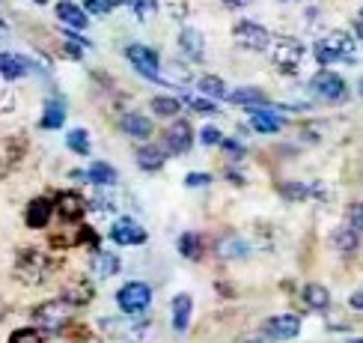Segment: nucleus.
I'll return each instance as SVG.
<instances>
[{
  "instance_id": "79ce46f5",
  "label": "nucleus",
  "mask_w": 363,
  "mask_h": 343,
  "mask_svg": "<svg viewBox=\"0 0 363 343\" xmlns=\"http://www.w3.org/2000/svg\"><path fill=\"white\" fill-rule=\"evenodd\" d=\"M345 218H349V224L357 233H363V203H352L349 212H345Z\"/></svg>"
},
{
  "instance_id": "e433bc0d",
  "label": "nucleus",
  "mask_w": 363,
  "mask_h": 343,
  "mask_svg": "<svg viewBox=\"0 0 363 343\" xmlns=\"http://www.w3.org/2000/svg\"><path fill=\"white\" fill-rule=\"evenodd\" d=\"M280 194L286 200H304V197H310V185H304V183H283Z\"/></svg>"
},
{
  "instance_id": "49530a36",
  "label": "nucleus",
  "mask_w": 363,
  "mask_h": 343,
  "mask_svg": "<svg viewBox=\"0 0 363 343\" xmlns=\"http://www.w3.org/2000/svg\"><path fill=\"white\" fill-rule=\"evenodd\" d=\"M349 305H352V307H354V310H363V290H360V293H354V295H352V302H349Z\"/></svg>"
},
{
  "instance_id": "4468645a",
  "label": "nucleus",
  "mask_w": 363,
  "mask_h": 343,
  "mask_svg": "<svg viewBox=\"0 0 363 343\" xmlns=\"http://www.w3.org/2000/svg\"><path fill=\"white\" fill-rule=\"evenodd\" d=\"M179 51L185 54L191 63H200V60L206 57V39L196 27H182L179 30Z\"/></svg>"
},
{
  "instance_id": "423d86ee",
  "label": "nucleus",
  "mask_w": 363,
  "mask_h": 343,
  "mask_svg": "<svg viewBox=\"0 0 363 343\" xmlns=\"http://www.w3.org/2000/svg\"><path fill=\"white\" fill-rule=\"evenodd\" d=\"M51 257L48 254H42V251H21L18 254V263H15V275H18L24 283H42L45 278L51 275Z\"/></svg>"
},
{
  "instance_id": "f3484780",
  "label": "nucleus",
  "mask_w": 363,
  "mask_h": 343,
  "mask_svg": "<svg viewBox=\"0 0 363 343\" xmlns=\"http://www.w3.org/2000/svg\"><path fill=\"white\" fill-rule=\"evenodd\" d=\"M51 212H54V203H51L48 197H36V200H30V203H27V209H24V221H27V227H30V230H42V227H48Z\"/></svg>"
},
{
  "instance_id": "7c9ffc66",
  "label": "nucleus",
  "mask_w": 363,
  "mask_h": 343,
  "mask_svg": "<svg viewBox=\"0 0 363 343\" xmlns=\"http://www.w3.org/2000/svg\"><path fill=\"white\" fill-rule=\"evenodd\" d=\"M196 87H200V93L208 99H226V93H230L223 78H218V75H203V78L196 81Z\"/></svg>"
},
{
  "instance_id": "5701e85b",
  "label": "nucleus",
  "mask_w": 363,
  "mask_h": 343,
  "mask_svg": "<svg viewBox=\"0 0 363 343\" xmlns=\"http://www.w3.org/2000/svg\"><path fill=\"white\" fill-rule=\"evenodd\" d=\"M134 158H138V168H140V170L152 173V170H161V168H164V161H167V153H164L161 146H155V143H143Z\"/></svg>"
},
{
  "instance_id": "c756f323",
  "label": "nucleus",
  "mask_w": 363,
  "mask_h": 343,
  "mask_svg": "<svg viewBox=\"0 0 363 343\" xmlns=\"http://www.w3.org/2000/svg\"><path fill=\"white\" fill-rule=\"evenodd\" d=\"M304 302L310 310H328L330 307V293L322 287V283H307L304 287Z\"/></svg>"
},
{
  "instance_id": "393cba45",
  "label": "nucleus",
  "mask_w": 363,
  "mask_h": 343,
  "mask_svg": "<svg viewBox=\"0 0 363 343\" xmlns=\"http://www.w3.org/2000/svg\"><path fill=\"white\" fill-rule=\"evenodd\" d=\"M218 254L223 260H247L250 257V245L241 236H223L218 242Z\"/></svg>"
},
{
  "instance_id": "ea45409f",
  "label": "nucleus",
  "mask_w": 363,
  "mask_h": 343,
  "mask_svg": "<svg viewBox=\"0 0 363 343\" xmlns=\"http://www.w3.org/2000/svg\"><path fill=\"white\" fill-rule=\"evenodd\" d=\"M220 141H223L220 129H215V126H203L200 129V143L203 146H220Z\"/></svg>"
},
{
  "instance_id": "9d476101",
  "label": "nucleus",
  "mask_w": 363,
  "mask_h": 343,
  "mask_svg": "<svg viewBox=\"0 0 363 343\" xmlns=\"http://www.w3.org/2000/svg\"><path fill=\"white\" fill-rule=\"evenodd\" d=\"M101 332L108 334V337H113V340H125V343H134V340H140L146 332H149V322L146 320H101Z\"/></svg>"
},
{
  "instance_id": "58836bf2",
  "label": "nucleus",
  "mask_w": 363,
  "mask_h": 343,
  "mask_svg": "<svg viewBox=\"0 0 363 343\" xmlns=\"http://www.w3.org/2000/svg\"><path fill=\"white\" fill-rule=\"evenodd\" d=\"M167 9L176 21H185L191 15V0H167Z\"/></svg>"
},
{
  "instance_id": "a211bd4d",
  "label": "nucleus",
  "mask_w": 363,
  "mask_h": 343,
  "mask_svg": "<svg viewBox=\"0 0 363 343\" xmlns=\"http://www.w3.org/2000/svg\"><path fill=\"white\" fill-rule=\"evenodd\" d=\"M250 126L259 134H277L283 129V116L277 111L265 108V104H259V108H250Z\"/></svg>"
},
{
  "instance_id": "4c0bfd02",
  "label": "nucleus",
  "mask_w": 363,
  "mask_h": 343,
  "mask_svg": "<svg viewBox=\"0 0 363 343\" xmlns=\"http://www.w3.org/2000/svg\"><path fill=\"white\" fill-rule=\"evenodd\" d=\"M9 343H42V332L36 325H27V328H18V332H12Z\"/></svg>"
},
{
  "instance_id": "8fccbe9b",
  "label": "nucleus",
  "mask_w": 363,
  "mask_h": 343,
  "mask_svg": "<svg viewBox=\"0 0 363 343\" xmlns=\"http://www.w3.org/2000/svg\"><path fill=\"white\" fill-rule=\"evenodd\" d=\"M33 4H39V6H45V4H48V0H33Z\"/></svg>"
},
{
  "instance_id": "f03ea898",
  "label": "nucleus",
  "mask_w": 363,
  "mask_h": 343,
  "mask_svg": "<svg viewBox=\"0 0 363 343\" xmlns=\"http://www.w3.org/2000/svg\"><path fill=\"white\" fill-rule=\"evenodd\" d=\"M268 51H271V63H274L277 72L283 75H295L301 69V63H304V42L295 39V36H277V39H271L268 45Z\"/></svg>"
},
{
  "instance_id": "c85d7f7f",
  "label": "nucleus",
  "mask_w": 363,
  "mask_h": 343,
  "mask_svg": "<svg viewBox=\"0 0 363 343\" xmlns=\"http://www.w3.org/2000/svg\"><path fill=\"white\" fill-rule=\"evenodd\" d=\"M176 248H179V254H182L185 260H200V254H203V239H200V233L188 230V233L179 236Z\"/></svg>"
},
{
  "instance_id": "c03bdc74",
  "label": "nucleus",
  "mask_w": 363,
  "mask_h": 343,
  "mask_svg": "<svg viewBox=\"0 0 363 343\" xmlns=\"http://www.w3.org/2000/svg\"><path fill=\"white\" fill-rule=\"evenodd\" d=\"M211 183V173H188L185 176V185L188 188H206Z\"/></svg>"
},
{
  "instance_id": "b1692460",
  "label": "nucleus",
  "mask_w": 363,
  "mask_h": 343,
  "mask_svg": "<svg viewBox=\"0 0 363 343\" xmlns=\"http://www.w3.org/2000/svg\"><path fill=\"white\" fill-rule=\"evenodd\" d=\"M191 313H194V298L188 293H179L173 298V328H176V332H188Z\"/></svg>"
},
{
  "instance_id": "1a4fd4ad",
  "label": "nucleus",
  "mask_w": 363,
  "mask_h": 343,
  "mask_svg": "<svg viewBox=\"0 0 363 343\" xmlns=\"http://www.w3.org/2000/svg\"><path fill=\"white\" fill-rule=\"evenodd\" d=\"M111 242L116 245H123V248H131V245H143L146 242V230H143V224L140 221H134V218H116L111 224Z\"/></svg>"
},
{
  "instance_id": "bb28decb",
  "label": "nucleus",
  "mask_w": 363,
  "mask_h": 343,
  "mask_svg": "<svg viewBox=\"0 0 363 343\" xmlns=\"http://www.w3.org/2000/svg\"><path fill=\"white\" fill-rule=\"evenodd\" d=\"M86 179L93 185H99V188H113L116 185V170L111 168L108 161H93L86 168Z\"/></svg>"
},
{
  "instance_id": "aec40b11",
  "label": "nucleus",
  "mask_w": 363,
  "mask_h": 343,
  "mask_svg": "<svg viewBox=\"0 0 363 343\" xmlns=\"http://www.w3.org/2000/svg\"><path fill=\"white\" fill-rule=\"evenodd\" d=\"M66 123V99H60V96H48L45 99V108H42V119H39V126L42 129H63Z\"/></svg>"
},
{
  "instance_id": "ddd939ff",
  "label": "nucleus",
  "mask_w": 363,
  "mask_h": 343,
  "mask_svg": "<svg viewBox=\"0 0 363 343\" xmlns=\"http://www.w3.org/2000/svg\"><path fill=\"white\" fill-rule=\"evenodd\" d=\"M265 334L271 340H292L301 334V320L295 313H280V317H271L265 322Z\"/></svg>"
},
{
  "instance_id": "37998d69",
  "label": "nucleus",
  "mask_w": 363,
  "mask_h": 343,
  "mask_svg": "<svg viewBox=\"0 0 363 343\" xmlns=\"http://www.w3.org/2000/svg\"><path fill=\"white\" fill-rule=\"evenodd\" d=\"M12 108H15V93L6 84H0V114H9Z\"/></svg>"
},
{
  "instance_id": "0eeeda50",
  "label": "nucleus",
  "mask_w": 363,
  "mask_h": 343,
  "mask_svg": "<svg viewBox=\"0 0 363 343\" xmlns=\"http://www.w3.org/2000/svg\"><path fill=\"white\" fill-rule=\"evenodd\" d=\"M233 39H235L238 48H245V51H268V45H271V39H274V36L268 33L265 24L245 18V21H238L233 27Z\"/></svg>"
},
{
  "instance_id": "7ed1b4c3",
  "label": "nucleus",
  "mask_w": 363,
  "mask_h": 343,
  "mask_svg": "<svg viewBox=\"0 0 363 343\" xmlns=\"http://www.w3.org/2000/svg\"><path fill=\"white\" fill-rule=\"evenodd\" d=\"M125 60L134 66V72L140 75L146 81H158L164 84V72H161V54L155 48H149V45H125Z\"/></svg>"
},
{
  "instance_id": "f257e3e1",
  "label": "nucleus",
  "mask_w": 363,
  "mask_h": 343,
  "mask_svg": "<svg viewBox=\"0 0 363 343\" xmlns=\"http://www.w3.org/2000/svg\"><path fill=\"white\" fill-rule=\"evenodd\" d=\"M313 54L319 60L322 66H330V63H354L357 60V42L352 33L345 30H334V33L322 36L319 42L313 45Z\"/></svg>"
},
{
  "instance_id": "20e7f679",
  "label": "nucleus",
  "mask_w": 363,
  "mask_h": 343,
  "mask_svg": "<svg viewBox=\"0 0 363 343\" xmlns=\"http://www.w3.org/2000/svg\"><path fill=\"white\" fill-rule=\"evenodd\" d=\"M72 317V305L66 302V298H51V302H42L36 310H33V325L39 328V332H63L66 322Z\"/></svg>"
},
{
  "instance_id": "a18cd8bd",
  "label": "nucleus",
  "mask_w": 363,
  "mask_h": 343,
  "mask_svg": "<svg viewBox=\"0 0 363 343\" xmlns=\"http://www.w3.org/2000/svg\"><path fill=\"white\" fill-rule=\"evenodd\" d=\"M220 4L226 9H241V6H247V0H220Z\"/></svg>"
},
{
  "instance_id": "473e14b6",
  "label": "nucleus",
  "mask_w": 363,
  "mask_h": 343,
  "mask_svg": "<svg viewBox=\"0 0 363 343\" xmlns=\"http://www.w3.org/2000/svg\"><path fill=\"white\" fill-rule=\"evenodd\" d=\"M66 146L72 149L74 156H89V149H93V143H89V134L84 129H72L66 134Z\"/></svg>"
},
{
  "instance_id": "c9c22d12",
  "label": "nucleus",
  "mask_w": 363,
  "mask_h": 343,
  "mask_svg": "<svg viewBox=\"0 0 363 343\" xmlns=\"http://www.w3.org/2000/svg\"><path fill=\"white\" fill-rule=\"evenodd\" d=\"M123 0H84V9L89 15H111Z\"/></svg>"
},
{
  "instance_id": "a19ab883",
  "label": "nucleus",
  "mask_w": 363,
  "mask_h": 343,
  "mask_svg": "<svg viewBox=\"0 0 363 343\" xmlns=\"http://www.w3.org/2000/svg\"><path fill=\"white\" fill-rule=\"evenodd\" d=\"M220 146L226 149V156H230L233 161H241V158L247 156V153H245V146H241L238 141H233V138H223V141H220Z\"/></svg>"
},
{
  "instance_id": "de8ad7c7",
  "label": "nucleus",
  "mask_w": 363,
  "mask_h": 343,
  "mask_svg": "<svg viewBox=\"0 0 363 343\" xmlns=\"http://www.w3.org/2000/svg\"><path fill=\"white\" fill-rule=\"evenodd\" d=\"M354 30H357V36L363 39V9L357 12V18H354Z\"/></svg>"
},
{
  "instance_id": "2eb2a0df",
  "label": "nucleus",
  "mask_w": 363,
  "mask_h": 343,
  "mask_svg": "<svg viewBox=\"0 0 363 343\" xmlns=\"http://www.w3.org/2000/svg\"><path fill=\"white\" fill-rule=\"evenodd\" d=\"M54 15L60 24H66L72 30H86V24H89V12L78 4H72V0H60L54 6Z\"/></svg>"
},
{
  "instance_id": "f704fd0d",
  "label": "nucleus",
  "mask_w": 363,
  "mask_h": 343,
  "mask_svg": "<svg viewBox=\"0 0 363 343\" xmlns=\"http://www.w3.org/2000/svg\"><path fill=\"white\" fill-rule=\"evenodd\" d=\"M185 104L194 114H203V116H215L218 114V104L211 99H200V96H185Z\"/></svg>"
},
{
  "instance_id": "3c124183",
  "label": "nucleus",
  "mask_w": 363,
  "mask_h": 343,
  "mask_svg": "<svg viewBox=\"0 0 363 343\" xmlns=\"http://www.w3.org/2000/svg\"><path fill=\"white\" fill-rule=\"evenodd\" d=\"M349 343H363V337H354V340H349Z\"/></svg>"
},
{
  "instance_id": "cd10ccee",
  "label": "nucleus",
  "mask_w": 363,
  "mask_h": 343,
  "mask_svg": "<svg viewBox=\"0 0 363 343\" xmlns=\"http://www.w3.org/2000/svg\"><path fill=\"white\" fill-rule=\"evenodd\" d=\"M330 242H334V248L342 251V254H354L357 245H360V233L352 227V224H345V227H337V230H334Z\"/></svg>"
},
{
  "instance_id": "2f4dec72",
  "label": "nucleus",
  "mask_w": 363,
  "mask_h": 343,
  "mask_svg": "<svg viewBox=\"0 0 363 343\" xmlns=\"http://www.w3.org/2000/svg\"><path fill=\"white\" fill-rule=\"evenodd\" d=\"M123 4L128 6V12L138 21H149L158 15V0H123Z\"/></svg>"
},
{
  "instance_id": "09e8293b",
  "label": "nucleus",
  "mask_w": 363,
  "mask_h": 343,
  "mask_svg": "<svg viewBox=\"0 0 363 343\" xmlns=\"http://www.w3.org/2000/svg\"><path fill=\"white\" fill-rule=\"evenodd\" d=\"M357 93H360V96H363V78H360V84H357Z\"/></svg>"
},
{
  "instance_id": "6ab92c4d",
  "label": "nucleus",
  "mask_w": 363,
  "mask_h": 343,
  "mask_svg": "<svg viewBox=\"0 0 363 343\" xmlns=\"http://www.w3.org/2000/svg\"><path fill=\"white\" fill-rule=\"evenodd\" d=\"M57 212H60V218L63 221H81L84 218V212H86V200L81 197L78 191H63L57 197Z\"/></svg>"
},
{
  "instance_id": "a878e982",
  "label": "nucleus",
  "mask_w": 363,
  "mask_h": 343,
  "mask_svg": "<svg viewBox=\"0 0 363 343\" xmlns=\"http://www.w3.org/2000/svg\"><path fill=\"white\" fill-rule=\"evenodd\" d=\"M233 104H241V108H259V104H268V96L259 87H238L233 93H226Z\"/></svg>"
},
{
  "instance_id": "4be33fe9",
  "label": "nucleus",
  "mask_w": 363,
  "mask_h": 343,
  "mask_svg": "<svg viewBox=\"0 0 363 343\" xmlns=\"http://www.w3.org/2000/svg\"><path fill=\"white\" fill-rule=\"evenodd\" d=\"M119 254L113 251H96L93 254V260H89V268H93V275L96 278H113L119 272Z\"/></svg>"
},
{
  "instance_id": "39448f33",
  "label": "nucleus",
  "mask_w": 363,
  "mask_h": 343,
  "mask_svg": "<svg viewBox=\"0 0 363 343\" xmlns=\"http://www.w3.org/2000/svg\"><path fill=\"white\" fill-rule=\"evenodd\" d=\"M116 305L123 313H128V317H140V313H146L149 305H152V287L143 281H128L119 287Z\"/></svg>"
},
{
  "instance_id": "72a5a7b5",
  "label": "nucleus",
  "mask_w": 363,
  "mask_h": 343,
  "mask_svg": "<svg viewBox=\"0 0 363 343\" xmlns=\"http://www.w3.org/2000/svg\"><path fill=\"white\" fill-rule=\"evenodd\" d=\"M152 111H155L158 116H164V119H170V116H176V114L182 111V102L173 99V96H155V99H152Z\"/></svg>"
},
{
  "instance_id": "6e6552de",
  "label": "nucleus",
  "mask_w": 363,
  "mask_h": 343,
  "mask_svg": "<svg viewBox=\"0 0 363 343\" xmlns=\"http://www.w3.org/2000/svg\"><path fill=\"white\" fill-rule=\"evenodd\" d=\"M310 89H313V93L319 96L322 102H342L345 96H349V87H345V81L340 78L337 72H330V69L315 72L313 81H310Z\"/></svg>"
},
{
  "instance_id": "412c9836",
  "label": "nucleus",
  "mask_w": 363,
  "mask_h": 343,
  "mask_svg": "<svg viewBox=\"0 0 363 343\" xmlns=\"http://www.w3.org/2000/svg\"><path fill=\"white\" fill-rule=\"evenodd\" d=\"M63 298L74 307V305H89L93 302V283L86 278H72L63 287Z\"/></svg>"
},
{
  "instance_id": "9b49d317",
  "label": "nucleus",
  "mask_w": 363,
  "mask_h": 343,
  "mask_svg": "<svg viewBox=\"0 0 363 343\" xmlns=\"http://www.w3.org/2000/svg\"><path fill=\"white\" fill-rule=\"evenodd\" d=\"M164 146H167V153H173V156L188 153L194 146V129L188 119H176V123L164 131Z\"/></svg>"
},
{
  "instance_id": "dca6fc26",
  "label": "nucleus",
  "mask_w": 363,
  "mask_h": 343,
  "mask_svg": "<svg viewBox=\"0 0 363 343\" xmlns=\"http://www.w3.org/2000/svg\"><path fill=\"white\" fill-rule=\"evenodd\" d=\"M119 129H123V134H128V138H134V141H149L155 134L152 119L138 114V111H128L123 119H119Z\"/></svg>"
},
{
  "instance_id": "f8f14e48",
  "label": "nucleus",
  "mask_w": 363,
  "mask_h": 343,
  "mask_svg": "<svg viewBox=\"0 0 363 343\" xmlns=\"http://www.w3.org/2000/svg\"><path fill=\"white\" fill-rule=\"evenodd\" d=\"M33 72V63L24 54H12V51H0V78L4 81H21Z\"/></svg>"
}]
</instances>
